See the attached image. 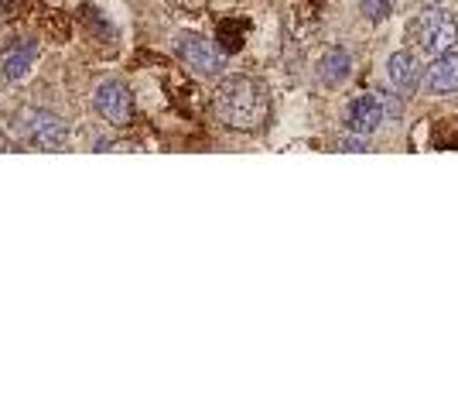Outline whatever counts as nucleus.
Wrapping results in <instances>:
<instances>
[{"instance_id":"nucleus-7","label":"nucleus","mask_w":458,"mask_h":411,"mask_svg":"<svg viewBox=\"0 0 458 411\" xmlns=\"http://www.w3.org/2000/svg\"><path fill=\"white\" fill-rule=\"evenodd\" d=\"M315 76H318V82H322L325 90L345 86L349 76H352V56H349V48H345V45L325 48V56L318 59V65H315Z\"/></svg>"},{"instance_id":"nucleus-13","label":"nucleus","mask_w":458,"mask_h":411,"mask_svg":"<svg viewBox=\"0 0 458 411\" xmlns=\"http://www.w3.org/2000/svg\"><path fill=\"white\" fill-rule=\"evenodd\" d=\"M0 4H11V0H0Z\"/></svg>"},{"instance_id":"nucleus-5","label":"nucleus","mask_w":458,"mask_h":411,"mask_svg":"<svg viewBox=\"0 0 458 411\" xmlns=\"http://www.w3.org/2000/svg\"><path fill=\"white\" fill-rule=\"evenodd\" d=\"M93 107L110 127H127L134 120V97H131L127 82H120V79H103L96 86Z\"/></svg>"},{"instance_id":"nucleus-1","label":"nucleus","mask_w":458,"mask_h":411,"mask_svg":"<svg viewBox=\"0 0 458 411\" xmlns=\"http://www.w3.org/2000/svg\"><path fill=\"white\" fill-rule=\"evenodd\" d=\"M216 114L233 131H260L270 117V93L260 79L229 76L216 90Z\"/></svg>"},{"instance_id":"nucleus-12","label":"nucleus","mask_w":458,"mask_h":411,"mask_svg":"<svg viewBox=\"0 0 458 411\" xmlns=\"http://www.w3.org/2000/svg\"><path fill=\"white\" fill-rule=\"evenodd\" d=\"M339 148L343 151H369V137H360V134H349L339 141Z\"/></svg>"},{"instance_id":"nucleus-11","label":"nucleus","mask_w":458,"mask_h":411,"mask_svg":"<svg viewBox=\"0 0 458 411\" xmlns=\"http://www.w3.org/2000/svg\"><path fill=\"white\" fill-rule=\"evenodd\" d=\"M360 11H363L366 21L380 24V21L390 18V11H394V0H360Z\"/></svg>"},{"instance_id":"nucleus-6","label":"nucleus","mask_w":458,"mask_h":411,"mask_svg":"<svg viewBox=\"0 0 458 411\" xmlns=\"http://www.w3.org/2000/svg\"><path fill=\"white\" fill-rule=\"evenodd\" d=\"M383 117H386V110H383L380 93H363V97H356L345 107V131H349V134L369 137L380 131Z\"/></svg>"},{"instance_id":"nucleus-9","label":"nucleus","mask_w":458,"mask_h":411,"mask_svg":"<svg viewBox=\"0 0 458 411\" xmlns=\"http://www.w3.org/2000/svg\"><path fill=\"white\" fill-rule=\"evenodd\" d=\"M386 82L397 93H414L418 90V59H414V52H394L386 59Z\"/></svg>"},{"instance_id":"nucleus-8","label":"nucleus","mask_w":458,"mask_h":411,"mask_svg":"<svg viewBox=\"0 0 458 411\" xmlns=\"http://www.w3.org/2000/svg\"><path fill=\"white\" fill-rule=\"evenodd\" d=\"M424 90L431 97H452V93H458V52L435 56L428 76H424Z\"/></svg>"},{"instance_id":"nucleus-10","label":"nucleus","mask_w":458,"mask_h":411,"mask_svg":"<svg viewBox=\"0 0 458 411\" xmlns=\"http://www.w3.org/2000/svg\"><path fill=\"white\" fill-rule=\"evenodd\" d=\"M31 62H35V41L21 39L0 56V73H4V79H21L31 69Z\"/></svg>"},{"instance_id":"nucleus-4","label":"nucleus","mask_w":458,"mask_h":411,"mask_svg":"<svg viewBox=\"0 0 458 411\" xmlns=\"http://www.w3.org/2000/svg\"><path fill=\"white\" fill-rule=\"evenodd\" d=\"M414 35H418L420 52L428 56H441V52H452L458 45V24L452 14L445 11H431V14H420L414 24Z\"/></svg>"},{"instance_id":"nucleus-3","label":"nucleus","mask_w":458,"mask_h":411,"mask_svg":"<svg viewBox=\"0 0 458 411\" xmlns=\"http://www.w3.org/2000/svg\"><path fill=\"white\" fill-rule=\"evenodd\" d=\"M174 52H178V59L185 62L191 73H199V76H219V73L226 69V56H223L206 35H195V31H182V35L174 39Z\"/></svg>"},{"instance_id":"nucleus-2","label":"nucleus","mask_w":458,"mask_h":411,"mask_svg":"<svg viewBox=\"0 0 458 411\" xmlns=\"http://www.w3.org/2000/svg\"><path fill=\"white\" fill-rule=\"evenodd\" d=\"M11 131L21 144H31L38 151H62L65 141H69L65 120L52 110H41V107H21L11 120Z\"/></svg>"}]
</instances>
